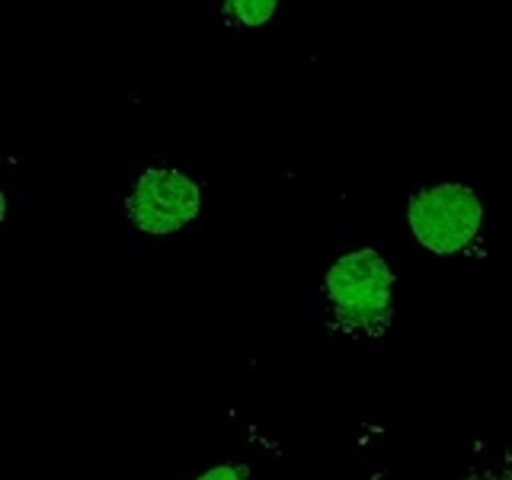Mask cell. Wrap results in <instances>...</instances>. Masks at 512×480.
Instances as JSON below:
<instances>
[{
	"instance_id": "obj_1",
	"label": "cell",
	"mask_w": 512,
	"mask_h": 480,
	"mask_svg": "<svg viewBox=\"0 0 512 480\" xmlns=\"http://www.w3.org/2000/svg\"><path fill=\"white\" fill-rule=\"evenodd\" d=\"M391 263L375 247H359L336 256L324 276V301L333 333L349 340H378L394 320Z\"/></svg>"
},
{
	"instance_id": "obj_2",
	"label": "cell",
	"mask_w": 512,
	"mask_h": 480,
	"mask_svg": "<svg viewBox=\"0 0 512 480\" xmlns=\"http://www.w3.org/2000/svg\"><path fill=\"white\" fill-rule=\"evenodd\" d=\"M413 240L429 253H461L480 237L484 202L464 183H439L413 192L407 202Z\"/></svg>"
},
{
	"instance_id": "obj_3",
	"label": "cell",
	"mask_w": 512,
	"mask_h": 480,
	"mask_svg": "<svg viewBox=\"0 0 512 480\" xmlns=\"http://www.w3.org/2000/svg\"><path fill=\"white\" fill-rule=\"evenodd\" d=\"M202 186L189 173L176 167H148L141 170L132 192L125 199V212L138 231L164 237L183 231L199 218Z\"/></svg>"
},
{
	"instance_id": "obj_4",
	"label": "cell",
	"mask_w": 512,
	"mask_h": 480,
	"mask_svg": "<svg viewBox=\"0 0 512 480\" xmlns=\"http://www.w3.org/2000/svg\"><path fill=\"white\" fill-rule=\"evenodd\" d=\"M276 10H279L276 0H231V4H224V13L240 26H263L272 20Z\"/></svg>"
},
{
	"instance_id": "obj_5",
	"label": "cell",
	"mask_w": 512,
	"mask_h": 480,
	"mask_svg": "<svg viewBox=\"0 0 512 480\" xmlns=\"http://www.w3.org/2000/svg\"><path fill=\"white\" fill-rule=\"evenodd\" d=\"M461 480H512V455L503 452V455H493L487 461H480Z\"/></svg>"
},
{
	"instance_id": "obj_6",
	"label": "cell",
	"mask_w": 512,
	"mask_h": 480,
	"mask_svg": "<svg viewBox=\"0 0 512 480\" xmlns=\"http://www.w3.org/2000/svg\"><path fill=\"white\" fill-rule=\"evenodd\" d=\"M250 464L237 461V464H218V468H208L196 480H250Z\"/></svg>"
}]
</instances>
